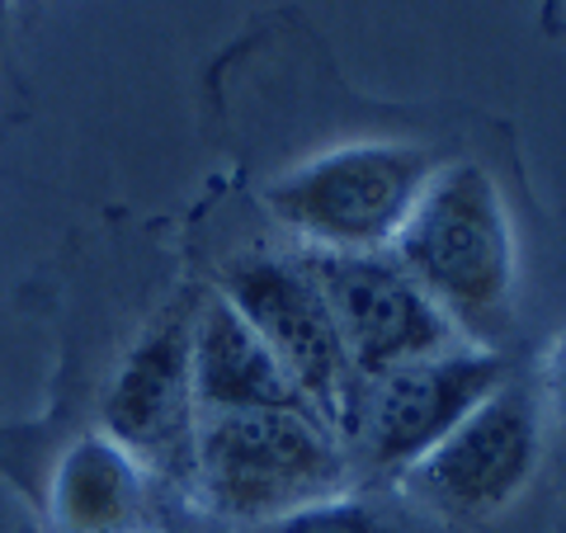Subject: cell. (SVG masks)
<instances>
[{"label": "cell", "instance_id": "6da1fadb", "mask_svg": "<svg viewBox=\"0 0 566 533\" xmlns=\"http://www.w3.org/2000/svg\"><path fill=\"white\" fill-rule=\"evenodd\" d=\"M392 255L449 316L463 345L501 349L515 326L520 251L501 185L476 161L439 166L392 241Z\"/></svg>", "mask_w": 566, "mask_h": 533}, {"label": "cell", "instance_id": "7a4b0ae2", "mask_svg": "<svg viewBox=\"0 0 566 533\" xmlns=\"http://www.w3.org/2000/svg\"><path fill=\"white\" fill-rule=\"evenodd\" d=\"M199 495L241 529L349 491V453L316 411H227L199 420Z\"/></svg>", "mask_w": 566, "mask_h": 533}, {"label": "cell", "instance_id": "3957f363", "mask_svg": "<svg viewBox=\"0 0 566 533\" xmlns=\"http://www.w3.org/2000/svg\"><path fill=\"white\" fill-rule=\"evenodd\" d=\"M434 170V156L411 142H345L270 180L264 208L307 251L378 255L392 251Z\"/></svg>", "mask_w": 566, "mask_h": 533}, {"label": "cell", "instance_id": "277c9868", "mask_svg": "<svg viewBox=\"0 0 566 533\" xmlns=\"http://www.w3.org/2000/svg\"><path fill=\"white\" fill-rule=\"evenodd\" d=\"M218 293L274 349V359L289 368L303 401L340 435V443H349L354 420H359L364 378L349 364L345 341L335 331V316L326 307L322 289H316L303 251L297 255H274V251L237 255L222 270Z\"/></svg>", "mask_w": 566, "mask_h": 533}, {"label": "cell", "instance_id": "5b68a950", "mask_svg": "<svg viewBox=\"0 0 566 533\" xmlns=\"http://www.w3.org/2000/svg\"><path fill=\"white\" fill-rule=\"evenodd\" d=\"M543 458V401L515 373L401 477L434 514L482 524L515 505Z\"/></svg>", "mask_w": 566, "mask_h": 533}, {"label": "cell", "instance_id": "8992f818", "mask_svg": "<svg viewBox=\"0 0 566 533\" xmlns=\"http://www.w3.org/2000/svg\"><path fill=\"white\" fill-rule=\"evenodd\" d=\"M510 378L501 349L453 345L364 383L354 449L387 477H406L449 430H458Z\"/></svg>", "mask_w": 566, "mask_h": 533}, {"label": "cell", "instance_id": "52a82bcc", "mask_svg": "<svg viewBox=\"0 0 566 533\" xmlns=\"http://www.w3.org/2000/svg\"><path fill=\"white\" fill-rule=\"evenodd\" d=\"M307 270L335 316L345 354L364 383L382 378L411 359H430L439 349L463 345L449 316L397 264L392 251L378 255H322L303 251Z\"/></svg>", "mask_w": 566, "mask_h": 533}, {"label": "cell", "instance_id": "ba28073f", "mask_svg": "<svg viewBox=\"0 0 566 533\" xmlns=\"http://www.w3.org/2000/svg\"><path fill=\"white\" fill-rule=\"evenodd\" d=\"M189 335H193V307L180 302L123 354L109 393H104V425H99L151 477L185 487H193V453H199V401H193Z\"/></svg>", "mask_w": 566, "mask_h": 533}, {"label": "cell", "instance_id": "9c48e42d", "mask_svg": "<svg viewBox=\"0 0 566 533\" xmlns=\"http://www.w3.org/2000/svg\"><path fill=\"white\" fill-rule=\"evenodd\" d=\"M189 368L199 420L227 411H312L297 383L289 378V368L274 359V349L222 293L193 307Z\"/></svg>", "mask_w": 566, "mask_h": 533}, {"label": "cell", "instance_id": "30bf717a", "mask_svg": "<svg viewBox=\"0 0 566 533\" xmlns=\"http://www.w3.org/2000/svg\"><path fill=\"white\" fill-rule=\"evenodd\" d=\"M48 505L57 533H161L156 477L104 430L62 453Z\"/></svg>", "mask_w": 566, "mask_h": 533}, {"label": "cell", "instance_id": "8fae6325", "mask_svg": "<svg viewBox=\"0 0 566 533\" xmlns=\"http://www.w3.org/2000/svg\"><path fill=\"white\" fill-rule=\"evenodd\" d=\"M245 533H392L378 505L359 501V495H331V501L303 505L293 514H279L270 524H255Z\"/></svg>", "mask_w": 566, "mask_h": 533}, {"label": "cell", "instance_id": "7c38bea8", "mask_svg": "<svg viewBox=\"0 0 566 533\" xmlns=\"http://www.w3.org/2000/svg\"><path fill=\"white\" fill-rule=\"evenodd\" d=\"M543 387H547V406L553 416L566 425V331L557 335L553 354H547V373H543Z\"/></svg>", "mask_w": 566, "mask_h": 533}]
</instances>
